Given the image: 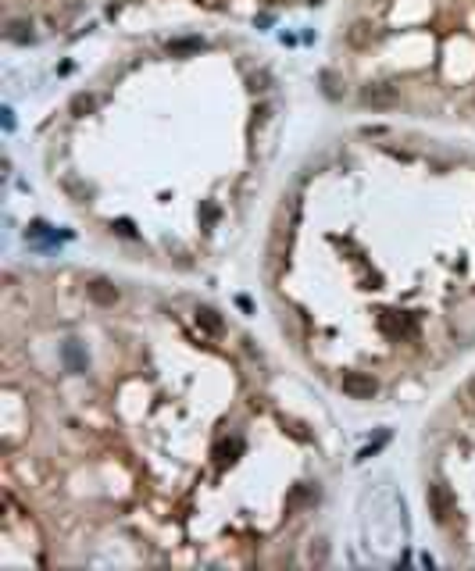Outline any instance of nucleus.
Returning a JSON list of instances; mask_svg holds the SVG:
<instances>
[{
  "label": "nucleus",
  "mask_w": 475,
  "mask_h": 571,
  "mask_svg": "<svg viewBox=\"0 0 475 571\" xmlns=\"http://www.w3.org/2000/svg\"><path fill=\"white\" fill-rule=\"evenodd\" d=\"M340 389H343V396H350V400H376V396H379V382H376L372 375H364V372H347V375L340 379Z\"/></svg>",
  "instance_id": "f257e3e1"
},
{
  "label": "nucleus",
  "mask_w": 475,
  "mask_h": 571,
  "mask_svg": "<svg viewBox=\"0 0 475 571\" xmlns=\"http://www.w3.org/2000/svg\"><path fill=\"white\" fill-rule=\"evenodd\" d=\"M357 100H361V107L386 111V107H397V104H400V93H397V86H390V82H372V86L361 90Z\"/></svg>",
  "instance_id": "f03ea898"
},
{
  "label": "nucleus",
  "mask_w": 475,
  "mask_h": 571,
  "mask_svg": "<svg viewBox=\"0 0 475 571\" xmlns=\"http://www.w3.org/2000/svg\"><path fill=\"white\" fill-rule=\"evenodd\" d=\"M426 500H429V514H433V518H436L440 525H447V522H450V514H454V500H450V493H447L443 486H429Z\"/></svg>",
  "instance_id": "7ed1b4c3"
},
{
  "label": "nucleus",
  "mask_w": 475,
  "mask_h": 571,
  "mask_svg": "<svg viewBox=\"0 0 475 571\" xmlns=\"http://www.w3.org/2000/svg\"><path fill=\"white\" fill-rule=\"evenodd\" d=\"M86 297L97 304V307H115L118 304V290L108 282V278H93L86 282Z\"/></svg>",
  "instance_id": "20e7f679"
},
{
  "label": "nucleus",
  "mask_w": 475,
  "mask_h": 571,
  "mask_svg": "<svg viewBox=\"0 0 475 571\" xmlns=\"http://www.w3.org/2000/svg\"><path fill=\"white\" fill-rule=\"evenodd\" d=\"M200 50H204V39H200V36L168 39V54H172V57H190V54H200Z\"/></svg>",
  "instance_id": "39448f33"
},
{
  "label": "nucleus",
  "mask_w": 475,
  "mask_h": 571,
  "mask_svg": "<svg viewBox=\"0 0 475 571\" xmlns=\"http://www.w3.org/2000/svg\"><path fill=\"white\" fill-rule=\"evenodd\" d=\"M93 107H97V97H93V93H75V97H72V114H75V118H86V114H93Z\"/></svg>",
  "instance_id": "423d86ee"
},
{
  "label": "nucleus",
  "mask_w": 475,
  "mask_h": 571,
  "mask_svg": "<svg viewBox=\"0 0 475 571\" xmlns=\"http://www.w3.org/2000/svg\"><path fill=\"white\" fill-rule=\"evenodd\" d=\"M8 39H11V43H29V39H32V22H11Z\"/></svg>",
  "instance_id": "0eeeda50"
},
{
  "label": "nucleus",
  "mask_w": 475,
  "mask_h": 571,
  "mask_svg": "<svg viewBox=\"0 0 475 571\" xmlns=\"http://www.w3.org/2000/svg\"><path fill=\"white\" fill-rule=\"evenodd\" d=\"M197 321H200L207 332H222V318L211 311V307H200V311H197Z\"/></svg>",
  "instance_id": "6e6552de"
},
{
  "label": "nucleus",
  "mask_w": 475,
  "mask_h": 571,
  "mask_svg": "<svg viewBox=\"0 0 475 571\" xmlns=\"http://www.w3.org/2000/svg\"><path fill=\"white\" fill-rule=\"evenodd\" d=\"M368 39H372V29H368L364 22H357V25L350 29V43H354V47H364Z\"/></svg>",
  "instance_id": "1a4fd4ad"
},
{
  "label": "nucleus",
  "mask_w": 475,
  "mask_h": 571,
  "mask_svg": "<svg viewBox=\"0 0 475 571\" xmlns=\"http://www.w3.org/2000/svg\"><path fill=\"white\" fill-rule=\"evenodd\" d=\"M111 233H118L122 240H136V225L125 221V218H118V221H111Z\"/></svg>",
  "instance_id": "9d476101"
},
{
  "label": "nucleus",
  "mask_w": 475,
  "mask_h": 571,
  "mask_svg": "<svg viewBox=\"0 0 475 571\" xmlns=\"http://www.w3.org/2000/svg\"><path fill=\"white\" fill-rule=\"evenodd\" d=\"M218 218V207L215 204H204V221H215Z\"/></svg>",
  "instance_id": "9b49d317"
}]
</instances>
